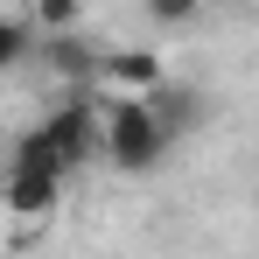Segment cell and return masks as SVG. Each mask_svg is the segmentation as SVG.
I'll return each instance as SVG.
<instances>
[{"mask_svg": "<svg viewBox=\"0 0 259 259\" xmlns=\"http://www.w3.org/2000/svg\"><path fill=\"white\" fill-rule=\"evenodd\" d=\"M105 154V119H98V98L91 91H70L56 112H42V126L21 133V147H14V161H49V168H84Z\"/></svg>", "mask_w": 259, "mask_h": 259, "instance_id": "6da1fadb", "label": "cell"}, {"mask_svg": "<svg viewBox=\"0 0 259 259\" xmlns=\"http://www.w3.org/2000/svg\"><path fill=\"white\" fill-rule=\"evenodd\" d=\"M91 98H98V119H105V154L98 161H112L119 175H147L168 161L175 133L161 126L154 98H105V91H91Z\"/></svg>", "mask_w": 259, "mask_h": 259, "instance_id": "7a4b0ae2", "label": "cell"}, {"mask_svg": "<svg viewBox=\"0 0 259 259\" xmlns=\"http://www.w3.org/2000/svg\"><path fill=\"white\" fill-rule=\"evenodd\" d=\"M224 7H259V0H224Z\"/></svg>", "mask_w": 259, "mask_h": 259, "instance_id": "30bf717a", "label": "cell"}, {"mask_svg": "<svg viewBox=\"0 0 259 259\" xmlns=\"http://www.w3.org/2000/svg\"><path fill=\"white\" fill-rule=\"evenodd\" d=\"M140 7H147V21H154V28H182V21H196V14H203V0H140Z\"/></svg>", "mask_w": 259, "mask_h": 259, "instance_id": "9c48e42d", "label": "cell"}, {"mask_svg": "<svg viewBox=\"0 0 259 259\" xmlns=\"http://www.w3.org/2000/svg\"><path fill=\"white\" fill-rule=\"evenodd\" d=\"M56 203H63V168H49V161H7V182H0V210L35 217V224H42Z\"/></svg>", "mask_w": 259, "mask_h": 259, "instance_id": "277c9868", "label": "cell"}, {"mask_svg": "<svg viewBox=\"0 0 259 259\" xmlns=\"http://www.w3.org/2000/svg\"><path fill=\"white\" fill-rule=\"evenodd\" d=\"M28 21H35V35H49V28H77V21H84V0H35Z\"/></svg>", "mask_w": 259, "mask_h": 259, "instance_id": "ba28073f", "label": "cell"}, {"mask_svg": "<svg viewBox=\"0 0 259 259\" xmlns=\"http://www.w3.org/2000/svg\"><path fill=\"white\" fill-rule=\"evenodd\" d=\"M147 98H154V112H161V126H168L175 140H182V133L196 126V119H203V98H196L189 84H175V77H161V84L147 91Z\"/></svg>", "mask_w": 259, "mask_h": 259, "instance_id": "8992f818", "label": "cell"}, {"mask_svg": "<svg viewBox=\"0 0 259 259\" xmlns=\"http://www.w3.org/2000/svg\"><path fill=\"white\" fill-rule=\"evenodd\" d=\"M35 56H42V70H49V77H56L63 91H91L98 49H91L77 28H49V35H35Z\"/></svg>", "mask_w": 259, "mask_h": 259, "instance_id": "5b68a950", "label": "cell"}, {"mask_svg": "<svg viewBox=\"0 0 259 259\" xmlns=\"http://www.w3.org/2000/svg\"><path fill=\"white\" fill-rule=\"evenodd\" d=\"M161 77H168V63H161L154 49H98L91 91H105V98H147Z\"/></svg>", "mask_w": 259, "mask_h": 259, "instance_id": "3957f363", "label": "cell"}, {"mask_svg": "<svg viewBox=\"0 0 259 259\" xmlns=\"http://www.w3.org/2000/svg\"><path fill=\"white\" fill-rule=\"evenodd\" d=\"M28 56H35V21L0 14V77H7V70H21Z\"/></svg>", "mask_w": 259, "mask_h": 259, "instance_id": "52a82bcc", "label": "cell"}]
</instances>
